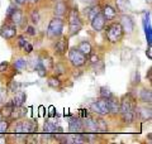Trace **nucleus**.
<instances>
[{
  "label": "nucleus",
  "instance_id": "obj_1",
  "mask_svg": "<svg viewBox=\"0 0 152 144\" xmlns=\"http://www.w3.org/2000/svg\"><path fill=\"white\" fill-rule=\"evenodd\" d=\"M105 38L109 43L112 44H115V43H119L123 38H124V31L121 25L119 22H112L109 25H105Z\"/></svg>",
  "mask_w": 152,
  "mask_h": 144
},
{
  "label": "nucleus",
  "instance_id": "obj_2",
  "mask_svg": "<svg viewBox=\"0 0 152 144\" xmlns=\"http://www.w3.org/2000/svg\"><path fill=\"white\" fill-rule=\"evenodd\" d=\"M64 27H65L64 19L53 17L50 20L48 27H47V38H50V39H57L58 37L62 36Z\"/></svg>",
  "mask_w": 152,
  "mask_h": 144
},
{
  "label": "nucleus",
  "instance_id": "obj_3",
  "mask_svg": "<svg viewBox=\"0 0 152 144\" xmlns=\"http://www.w3.org/2000/svg\"><path fill=\"white\" fill-rule=\"evenodd\" d=\"M67 58L70 61V63L72 65V67H75V68H81V67H84L88 62V57L84 53H81V52L77 49V47L69 48Z\"/></svg>",
  "mask_w": 152,
  "mask_h": 144
},
{
  "label": "nucleus",
  "instance_id": "obj_4",
  "mask_svg": "<svg viewBox=\"0 0 152 144\" xmlns=\"http://www.w3.org/2000/svg\"><path fill=\"white\" fill-rule=\"evenodd\" d=\"M7 18H8V22H10L13 24H15V25H22L23 24V20H24V15H23V12L22 9L19 8H15L10 5L7 12Z\"/></svg>",
  "mask_w": 152,
  "mask_h": 144
},
{
  "label": "nucleus",
  "instance_id": "obj_5",
  "mask_svg": "<svg viewBox=\"0 0 152 144\" xmlns=\"http://www.w3.org/2000/svg\"><path fill=\"white\" fill-rule=\"evenodd\" d=\"M18 34V28L15 24H13L10 22L5 23L4 25L0 28V37L4 38L7 41H10L13 38H15Z\"/></svg>",
  "mask_w": 152,
  "mask_h": 144
},
{
  "label": "nucleus",
  "instance_id": "obj_6",
  "mask_svg": "<svg viewBox=\"0 0 152 144\" xmlns=\"http://www.w3.org/2000/svg\"><path fill=\"white\" fill-rule=\"evenodd\" d=\"M69 51V37L61 36L56 39L53 44V52L57 56H65Z\"/></svg>",
  "mask_w": 152,
  "mask_h": 144
},
{
  "label": "nucleus",
  "instance_id": "obj_7",
  "mask_svg": "<svg viewBox=\"0 0 152 144\" xmlns=\"http://www.w3.org/2000/svg\"><path fill=\"white\" fill-rule=\"evenodd\" d=\"M90 110H91L93 113L98 114V115H108L109 114V108H108V103L105 99H98L96 101H94L91 105H90Z\"/></svg>",
  "mask_w": 152,
  "mask_h": 144
},
{
  "label": "nucleus",
  "instance_id": "obj_8",
  "mask_svg": "<svg viewBox=\"0 0 152 144\" xmlns=\"http://www.w3.org/2000/svg\"><path fill=\"white\" fill-rule=\"evenodd\" d=\"M134 109H136V101L131 94H127L126 96H123V99L119 100V114L131 111V110Z\"/></svg>",
  "mask_w": 152,
  "mask_h": 144
},
{
  "label": "nucleus",
  "instance_id": "obj_9",
  "mask_svg": "<svg viewBox=\"0 0 152 144\" xmlns=\"http://www.w3.org/2000/svg\"><path fill=\"white\" fill-rule=\"evenodd\" d=\"M69 13V5L65 0H56L53 5V14L55 17L64 19Z\"/></svg>",
  "mask_w": 152,
  "mask_h": 144
},
{
  "label": "nucleus",
  "instance_id": "obj_10",
  "mask_svg": "<svg viewBox=\"0 0 152 144\" xmlns=\"http://www.w3.org/2000/svg\"><path fill=\"white\" fill-rule=\"evenodd\" d=\"M119 23H121L124 33H127V34H131V33L134 31V19H133L132 15H129V14H126V13L123 14Z\"/></svg>",
  "mask_w": 152,
  "mask_h": 144
},
{
  "label": "nucleus",
  "instance_id": "obj_11",
  "mask_svg": "<svg viewBox=\"0 0 152 144\" xmlns=\"http://www.w3.org/2000/svg\"><path fill=\"white\" fill-rule=\"evenodd\" d=\"M90 25H91L93 31H95V32L104 31V28H105V25H107V20H105V18H104V15L102 14V12L98 13L96 15L90 20Z\"/></svg>",
  "mask_w": 152,
  "mask_h": 144
},
{
  "label": "nucleus",
  "instance_id": "obj_12",
  "mask_svg": "<svg viewBox=\"0 0 152 144\" xmlns=\"http://www.w3.org/2000/svg\"><path fill=\"white\" fill-rule=\"evenodd\" d=\"M102 14L104 15L107 22H113L118 15V10L115 9V7L110 5V4H105V5L102 8Z\"/></svg>",
  "mask_w": 152,
  "mask_h": 144
},
{
  "label": "nucleus",
  "instance_id": "obj_13",
  "mask_svg": "<svg viewBox=\"0 0 152 144\" xmlns=\"http://www.w3.org/2000/svg\"><path fill=\"white\" fill-rule=\"evenodd\" d=\"M137 97L141 103H143L145 105L147 104H151L152 101V92H151V89L150 87H141L138 90V94H137Z\"/></svg>",
  "mask_w": 152,
  "mask_h": 144
},
{
  "label": "nucleus",
  "instance_id": "obj_14",
  "mask_svg": "<svg viewBox=\"0 0 152 144\" xmlns=\"http://www.w3.org/2000/svg\"><path fill=\"white\" fill-rule=\"evenodd\" d=\"M69 129L71 133H83L84 127H83V119L79 118H70L69 119Z\"/></svg>",
  "mask_w": 152,
  "mask_h": 144
},
{
  "label": "nucleus",
  "instance_id": "obj_15",
  "mask_svg": "<svg viewBox=\"0 0 152 144\" xmlns=\"http://www.w3.org/2000/svg\"><path fill=\"white\" fill-rule=\"evenodd\" d=\"M108 108H109V114L112 115H118L119 114V99L117 96L112 95L109 99H107Z\"/></svg>",
  "mask_w": 152,
  "mask_h": 144
},
{
  "label": "nucleus",
  "instance_id": "obj_16",
  "mask_svg": "<svg viewBox=\"0 0 152 144\" xmlns=\"http://www.w3.org/2000/svg\"><path fill=\"white\" fill-rule=\"evenodd\" d=\"M134 111L137 114V116H138L141 120H143V121H147V120H151L152 118V110L150 106H141V108H136Z\"/></svg>",
  "mask_w": 152,
  "mask_h": 144
},
{
  "label": "nucleus",
  "instance_id": "obj_17",
  "mask_svg": "<svg viewBox=\"0 0 152 144\" xmlns=\"http://www.w3.org/2000/svg\"><path fill=\"white\" fill-rule=\"evenodd\" d=\"M22 130L23 134L27 135V134H33L37 130V123L33 121V120H22Z\"/></svg>",
  "mask_w": 152,
  "mask_h": 144
},
{
  "label": "nucleus",
  "instance_id": "obj_18",
  "mask_svg": "<svg viewBox=\"0 0 152 144\" xmlns=\"http://www.w3.org/2000/svg\"><path fill=\"white\" fill-rule=\"evenodd\" d=\"M102 12V8L99 4H93V5H88L86 8L84 9V14H85V17H86V19L90 22L91 19L96 15L98 13H100Z\"/></svg>",
  "mask_w": 152,
  "mask_h": 144
},
{
  "label": "nucleus",
  "instance_id": "obj_19",
  "mask_svg": "<svg viewBox=\"0 0 152 144\" xmlns=\"http://www.w3.org/2000/svg\"><path fill=\"white\" fill-rule=\"evenodd\" d=\"M83 127H84V132L96 133V119H94V118L83 119Z\"/></svg>",
  "mask_w": 152,
  "mask_h": 144
},
{
  "label": "nucleus",
  "instance_id": "obj_20",
  "mask_svg": "<svg viewBox=\"0 0 152 144\" xmlns=\"http://www.w3.org/2000/svg\"><path fill=\"white\" fill-rule=\"evenodd\" d=\"M26 100H27V94L23 92V91H17L10 103L13 104L14 108H20V106H23V105H24Z\"/></svg>",
  "mask_w": 152,
  "mask_h": 144
},
{
  "label": "nucleus",
  "instance_id": "obj_21",
  "mask_svg": "<svg viewBox=\"0 0 152 144\" xmlns=\"http://www.w3.org/2000/svg\"><path fill=\"white\" fill-rule=\"evenodd\" d=\"M43 132L46 133V134H48V135H51V137H56L58 133H62V130H61V128H58V127H56L53 123H51V121H46L45 124H43Z\"/></svg>",
  "mask_w": 152,
  "mask_h": 144
},
{
  "label": "nucleus",
  "instance_id": "obj_22",
  "mask_svg": "<svg viewBox=\"0 0 152 144\" xmlns=\"http://www.w3.org/2000/svg\"><path fill=\"white\" fill-rule=\"evenodd\" d=\"M121 121L124 124V125H131L136 121V111L134 110H131V111H126L121 114Z\"/></svg>",
  "mask_w": 152,
  "mask_h": 144
},
{
  "label": "nucleus",
  "instance_id": "obj_23",
  "mask_svg": "<svg viewBox=\"0 0 152 144\" xmlns=\"http://www.w3.org/2000/svg\"><path fill=\"white\" fill-rule=\"evenodd\" d=\"M47 85H48V87L53 89V90H60L62 87V81H61L60 76L52 75L50 77H47Z\"/></svg>",
  "mask_w": 152,
  "mask_h": 144
},
{
  "label": "nucleus",
  "instance_id": "obj_24",
  "mask_svg": "<svg viewBox=\"0 0 152 144\" xmlns=\"http://www.w3.org/2000/svg\"><path fill=\"white\" fill-rule=\"evenodd\" d=\"M84 27V22H79V23H72V24H69V34L67 37L71 38V37H75L77 36L80 32H81Z\"/></svg>",
  "mask_w": 152,
  "mask_h": 144
},
{
  "label": "nucleus",
  "instance_id": "obj_25",
  "mask_svg": "<svg viewBox=\"0 0 152 144\" xmlns=\"http://www.w3.org/2000/svg\"><path fill=\"white\" fill-rule=\"evenodd\" d=\"M77 49L81 52V53H84L85 56L88 57V56L93 52V46L90 44V42H88V41H83V42H80V43H79Z\"/></svg>",
  "mask_w": 152,
  "mask_h": 144
},
{
  "label": "nucleus",
  "instance_id": "obj_26",
  "mask_svg": "<svg viewBox=\"0 0 152 144\" xmlns=\"http://www.w3.org/2000/svg\"><path fill=\"white\" fill-rule=\"evenodd\" d=\"M131 8L129 0H115V9L121 13H127Z\"/></svg>",
  "mask_w": 152,
  "mask_h": 144
},
{
  "label": "nucleus",
  "instance_id": "obj_27",
  "mask_svg": "<svg viewBox=\"0 0 152 144\" xmlns=\"http://www.w3.org/2000/svg\"><path fill=\"white\" fill-rule=\"evenodd\" d=\"M27 66H28V61L26 58H23V57H19V58L14 60V62H13V68L17 70V71L26 70Z\"/></svg>",
  "mask_w": 152,
  "mask_h": 144
},
{
  "label": "nucleus",
  "instance_id": "obj_28",
  "mask_svg": "<svg viewBox=\"0 0 152 144\" xmlns=\"http://www.w3.org/2000/svg\"><path fill=\"white\" fill-rule=\"evenodd\" d=\"M13 109H14V106H13L12 103L5 104L1 109H0V115H1V118H3V119H9V118L12 116Z\"/></svg>",
  "mask_w": 152,
  "mask_h": 144
},
{
  "label": "nucleus",
  "instance_id": "obj_29",
  "mask_svg": "<svg viewBox=\"0 0 152 144\" xmlns=\"http://www.w3.org/2000/svg\"><path fill=\"white\" fill-rule=\"evenodd\" d=\"M52 71H53L55 76H62V75L66 73V65L62 63V62H58V63L53 65V67H52Z\"/></svg>",
  "mask_w": 152,
  "mask_h": 144
},
{
  "label": "nucleus",
  "instance_id": "obj_30",
  "mask_svg": "<svg viewBox=\"0 0 152 144\" xmlns=\"http://www.w3.org/2000/svg\"><path fill=\"white\" fill-rule=\"evenodd\" d=\"M39 63L43 66L47 71H50V70H52V67H53L55 62H53V58H52V57L46 56V57H43V58H39Z\"/></svg>",
  "mask_w": 152,
  "mask_h": 144
},
{
  "label": "nucleus",
  "instance_id": "obj_31",
  "mask_svg": "<svg viewBox=\"0 0 152 144\" xmlns=\"http://www.w3.org/2000/svg\"><path fill=\"white\" fill-rule=\"evenodd\" d=\"M108 124L104 119H96V133H107Z\"/></svg>",
  "mask_w": 152,
  "mask_h": 144
},
{
  "label": "nucleus",
  "instance_id": "obj_32",
  "mask_svg": "<svg viewBox=\"0 0 152 144\" xmlns=\"http://www.w3.org/2000/svg\"><path fill=\"white\" fill-rule=\"evenodd\" d=\"M29 20L33 25H37L38 23L41 20V14H39V10L38 9H33L31 12V15H29Z\"/></svg>",
  "mask_w": 152,
  "mask_h": 144
},
{
  "label": "nucleus",
  "instance_id": "obj_33",
  "mask_svg": "<svg viewBox=\"0 0 152 144\" xmlns=\"http://www.w3.org/2000/svg\"><path fill=\"white\" fill-rule=\"evenodd\" d=\"M112 95H114L112 92V90L108 87V86H102L100 90H99V97H102V99H109Z\"/></svg>",
  "mask_w": 152,
  "mask_h": 144
},
{
  "label": "nucleus",
  "instance_id": "obj_34",
  "mask_svg": "<svg viewBox=\"0 0 152 144\" xmlns=\"http://www.w3.org/2000/svg\"><path fill=\"white\" fill-rule=\"evenodd\" d=\"M141 84V73L140 71H133V73L131 76V85L133 86V87H137Z\"/></svg>",
  "mask_w": 152,
  "mask_h": 144
},
{
  "label": "nucleus",
  "instance_id": "obj_35",
  "mask_svg": "<svg viewBox=\"0 0 152 144\" xmlns=\"http://www.w3.org/2000/svg\"><path fill=\"white\" fill-rule=\"evenodd\" d=\"M10 128V121L8 119H0V135L5 134Z\"/></svg>",
  "mask_w": 152,
  "mask_h": 144
},
{
  "label": "nucleus",
  "instance_id": "obj_36",
  "mask_svg": "<svg viewBox=\"0 0 152 144\" xmlns=\"http://www.w3.org/2000/svg\"><path fill=\"white\" fill-rule=\"evenodd\" d=\"M34 70H36V72L38 73V76H39V77H42V79L46 77V76H47V72H48V71H47V70L43 66H42V65L39 63V62H38L37 66L34 67Z\"/></svg>",
  "mask_w": 152,
  "mask_h": 144
},
{
  "label": "nucleus",
  "instance_id": "obj_37",
  "mask_svg": "<svg viewBox=\"0 0 152 144\" xmlns=\"http://www.w3.org/2000/svg\"><path fill=\"white\" fill-rule=\"evenodd\" d=\"M27 43H28V41H27V38H26L24 36H19V37H17V46H18V48L23 49V48L26 47Z\"/></svg>",
  "mask_w": 152,
  "mask_h": 144
},
{
  "label": "nucleus",
  "instance_id": "obj_38",
  "mask_svg": "<svg viewBox=\"0 0 152 144\" xmlns=\"http://www.w3.org/2000/svg\"><path fill=\"white\" fill-rule=\"evenodd\" d=\"M9 67H10V63H9V62H1V63H0V75L8 72Z\"/></svg>",
  "mask_w": 152,
  "mask_h": 144
},
{
  "label": "nucleus",
  "instance_id": "obj_39",
  "mask_svg": "<svg viewBox=\"0 0 152 144\" xmlns=\"http://www.w3.org/2000/svg\"><path fill=\"white\" fill-rule=\"evenodd\" d=\"M8 89H9V91H12V92H17L18 89H19V84L15 82V81H12V82L9 84Z\"/></svg>",
  "mask_w": 152,
  "mask_h": 144
},
{
  "label": "nucleus",
  "instance_id": "obj_40",
  "mask_svg": "<svg viewBox=\"0 0 152 144\" xmlns=\"http://www.w3.org/2000/svg\"><path fill=\"white\" fill-rule=\"evenodd\" d=\"M26 33H27V34H31V36H34L36 34V28H34V25H29L28 28H26Z\"/></svg>",
  "mask_w": 152,
  "mask_h": 144
},
{
  "label": "nucleus",
  "instance_id": "obj_41",
  "mask_svg": "<svg viewBox=\"0 0 152 144\" xmlns=\"http://www.w3.org/2000/svg\"><path fill=\"white\" fill-rule=\"evenodd\" d=\"M23 51H24V52H26V53H32V52H33V46L31 44V43H29V42H28V43H27V44H26V47H24V48H23Z\"/></svg>",
  "mask_w": 152,
  "mask_h": 144
},
{
  "label": "nucleus",
  "instance_id": "obj_42",
  "mask_svg": "<svg viewBox=\"0 0 152 144\" xmlns=\"http://www.w3.org/2000/svg\"><path fill=\"white\" fill-rule=\"evenodd\" d=\"M14 3L17 4V5H20V7H23V5H26L27 4V0H13Z\"/></svg>",
  "mask_w": 152,
  "mask_h": 144
},
{
  "label": "nucleus",
  "instance_id": "obj_43",
  "mask_svg": "<svg viewBox=\"0 0 152 144\" xmlns=\"http://www.w3.org/2000/svg\"><path fill=\"white\" fill-rule=\"evenodd\" d=\"M5 91H4L1 87H0V103H3L4 101V97H5Z\"/></svg>",
  "mask_w": 152,
  "mask_h": 144
},
{
  "label": "nucleus",
  "instance_id": "obj_44",
  "mask_svg": "<svg viewBox=\"0 0 152 144\" xmlns=\"http://www.w3.org/2000/svg\"><path fill=\"white\" fill-rule=\"evenodd\" d=\"M86 5H93V4H98V0H83Z\"/></svg>",
  "mask_w": 152,
  "mask_h": 144
},
{
  "label": "nucleus",
  "instance_id": "obj_45",
  "mask_svg": "<svg viewBox=\"0 0 152 144\" xmlns=\"http://www.w3.org/2000/svg\"><path fill=\"white\" fill-rule=\"evenodd\" d=\"M27 3H29V4H36V3H38V0H27Z\"/></svg>",
  "mask_w": 152,
  "mask_h": 144
},
{
  "label": "nucleus",
  "instance_id": "obj_46",
  "mask_svg": "<svg viewBox=\"0 0 152 144\" xmlns=\"http://www.w3.org/2000/svg\"><path fill=\"white\" fill-rule=\"evenodd\" d=\"M146 1H147V4H148V5H151V1H152V0H146Z\"/></svg>",
  "mask_w": 152,
  "mask_h": 144
}]
</instances>
